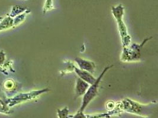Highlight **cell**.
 <instances>
[{"mask_svg":"<svg viewBox=\"0 0 158 118\" xmlns=\"http://www.w3.org/2000/svg\"><path fill=\"white\" fill-rule=\"evenodd\" d=\"M111 10H112V13L117 22L120 34L122 37L123 47L129 46L130 43L131 38L128 34L126 26L124 22L123 21L124 8L121 4H119L116 7H113L111 8Z\"/></svg>","mask_w":158,"mask_h":118,"instance_id":"obj_1","label":"cell"},{"mask_svg":"<svg viewBox=\"0 0 158 118\" xmlns=\"http://www.w3.org/2000/svg\"><path fill=\"white\" fill-rule=\"evenodd\" d=\"M112 66L106 67L105 69L103 70L102 73L101 74L100 76L97 79L96 81L94 84L89 86V87L87 89L85 93L83 95L84 96H83V99H82V105L80 108L79 112H83L87 107V106L97 95L100 82L101 81L103 76L104 75V74L106 73V72Z\"/></svg>","mask_w":158,"mask_h":118,"instance_id":"obj_2","label":"cell"},{"mask_svg":"<svg viewBox=\"0 0 158 118\" xmlns=\"http://www.w3.org/2000/svg\"><path fill=\"white\" fill-rule=\"evenodd\" d=\"M48 90V89L46 88L39 90H34L27 93H20L13 96V97H10L6 100L5 102L7 104L8 107H13L22 102L33 99Z\"/></svg>","mask_w":158,"mask_h":118,"instance_id":"obj_3","label":"cell"},{"mask_svg":"<svg viewBox=\"0 0 158 118\" xmlns=\"http://www.w3.org/2000/svg\"><path fill=\"white\" fill-rule=\"evenodd\" d=\"M149 38L146 39L141 44H133L130 47L128 46L124 47L121 60L124 62H130L138 60L140 57L141 50Z\"/></svg>","mask_w":158,"mask_h":118,"instance_id":"obj_4","label":"cell"},{"mask_svg":"<svg viewBox=\"0 0 158 118\" xmlns=\"http://www.w3.org/2000/svg\"><path fill=\"white\" fill-rule=\"evenodd\" d=\"M75 61L77 63L80 69L86 71L90 73H94L95 70V65L93 61L79 57L75 59Z\"/></svg>","mask_w":158,"mask_h":118,"instance_id":"obj_5","label":"cell"},{"mask_svg":"<svg viewBox=\"0 0 158 118\" xmlns=\"http://www.w3.org/2000/svg\"><path fill=\"white\" fill-rule=\"evenodd\" d=\"M74 70L75 73L79 76V78L82 81L88 83L89 85H93L97 81V79H95L90 73L86 71L78 69L77 67L75 66Z\"/></svg>","mask_w":158,"mask_h":118,"instance_id":"obj_6","label":"cell"},{"mask_svg":"<svg viewBox=\"0 0 158 118\" xmlns=\"http://www.w3.org/2000/svg\"><path fill=\"white\" fill-rule=\"evenodd\" d=\"M89 87V85L85 81H82L80 78H78L76 81L75 85V96L79 97L83 96Z\"/></svg>","mask_w":158,"mask_h":118,"instance_id":"obj_7","label":"cell"},{"mask_svg":"<svg viewBox=\"0 0 158 118\" xmlns=\"http://www.w3.org/2000/svg\"><path fill=\"white\" fill-rule=\"evenodd\" d=\"M13 27V18L8 15L3 18L0 22V31Z\"/></svg>","mask_w":158,"mask_h":118,"instance_id":"obj_8","label":"cell"},{"mask_svg":"<svg viewBox=\"0 0 158 118\" xmlns=\"http://www.w3.org/2000/svg\"><path fill=\"white\" fill-rule=\"evenodd\" d=\"M27 10H28L27 8L24 7H22L20 6H13L11 8V11L8 15V16L10 17L11 18H15V17L17 16L18 15L21 14L22 13H23Z\"/></svg>","mask_w":158,"mask_h":118,"instance_id":"obj_9","label":"cell"},{"mask_svg":"<svg viewBox=\"0 0 158 118\" xmlns=\"http://www.w3.org/2000/svg\"><path fill=\"white\" fill-rule=\"evenodd\" d=\"M30 13V11L28 9L27 11H26L23 13H22L21 14L18 15L17 16L13 18V27L18 26L19 24H20L22 22H23L24 20H25L27 15L29 14Z\"/></svg>","mask_w":158,"mask_h":118,"instance_id":"obj_10","label":"cell"},{"mask_svg":"<svg viewBox=\"0 0 158 118\" xmlns=\"http://www.w3.org/2000/svg\"><path fill=\"white\" fill-rule=\"evenodd\" d=\"M69 109L67 107L62 109L58 110V116L59 118H71V115H68Z\"/></svg>","mask_w":158,"mask_h":118,"instance_id":"obj_11","label":"cell"},{"mask_svg":"<svg viewBox=\"0 0 158 118\" xmlns=\"http://www.w3.org/2000/svg\"><path fill=\"white\" fill-rule=\"evenodd\" d=\"M52 9H53V0H46L43 8V13H46Z\"/></svg>","mask_w":158,"mask_h":118,"instance_id":"obj_12","label":"cell"},{"mask_svg":"<svg viewBox=\"0 0 158 118\" xmlns=\"http://www.w3.org/2000/svg\"><path fill=\"white\" fill-rule=\"evenodd\" d=\"M7 104L4 101L0 99V112L4 113H10V110L8 108Z\"/></svg>","mask_w":158,"mask_h":118,"instance_id":"obj_13","label":"cell"},{"mask_svg":"<svg viewBox=\"0 0 158 118\" xmlns=\"http://www.w3.org/2000/svg\"><path fill=\"white\" fill-rule=\"evenodd\" d=\"M6 61V53L3 50L0 51V69L2 70Z\"/></svg>","mask_w":158,"mask_h":118,"instance_id":"obj_14","label":"cell"}]
</instances>
